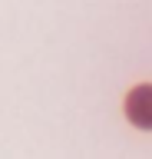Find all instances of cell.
Returning <instances> with one entry per match:
<instances>
[{
    "mask_svg": "<svg viewBox=\"0 0 152 159\" xmlns=\"http://www.w3.org/2000/svg\"><path fill=\"white\" fill-rule=\"evenodd\" d=\"M126 116L132 126L152 129V83H139L126 93Z\"/></svg>",
    "mask_w": 152,
    "mask_h": 159,
    "instance_id": "obj_1",
    "label": "cell"
}]
</instances>
